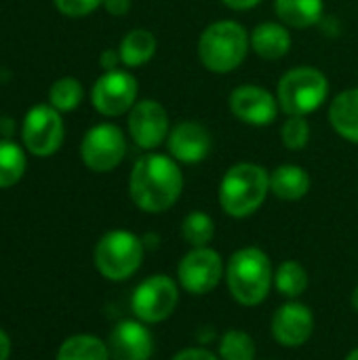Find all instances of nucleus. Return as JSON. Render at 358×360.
<instances>
[{"label": "nucleus", "instance_id": "obj_23", "mask_svg": "<svg viewBox=\"0 0 358 360\" xmlns=\"http://www.w3.org/2000/svg\"><path fill=\"white\" fill-rule=\"evenodd\" d=\"M25 173V152L8 139H0V188L15 186Z\"/></svg>", "mask_w": 358, "mask_h": 360}, {"label": "nucleus", "instance_id": "obj_17", "mask_svg": "<svg viewBox=\"0 0 358 360\" xmlns=\"http://www.w3.org/2000/svg\"><path fill=\"white\" fill-rule=\"evenodd\" d=\"M251 49L262 59H281L291 49V34L285 23L264 21L251 32Z\"/></svg>", "mask_w": 358, "mask_h": 360}, {"label": "nucleus", "instance_id": "obj_16", "mask_svg": "<svg viewBox=\"0 0 358 360\" xmlns=\"http://www.w3.org/2000/svg\"><path fill=\"white\" fill-rule=\"evenodd\" d=\"M108 348L112 360H150L154 340L141 321H122L112 329Z\"/></svg>", "mask_w": 358, "mask_h": 360}, {"label": "nucleus", "instance_id": "obj_27", "mask_svg": "<svg viewBox=\"0 0 358 360\" xmlns=\"http://www.w3.org/2000/svg\"><path fill=\"white\" fill-rule=\"evenodd\" d=\"M219 359L222 360H255V342L249 333L230 329L224 333L219 344Z\"/></svg>", "mask_w": 358, "mask_h": 360}, {"label": "nucleus", "instance_id": "obj_26", "mask_svg": "<svg viewBox=\"0 0 358 360\" xmlns=\"http://www.w3.org/2000/svg\"><path fill=\"white\" fill-rule=\"evenodd\" d=\"M82 95V84L76 78H59L49 91V101L59 112H72L80 105Z\"/></svg>", "mask_w": 358, "mask_h": 360}, {"label": "nucleus", "instance_id": "obj_6", "mask_svg": "<svg viewBox=\"0 0 358 360\" xmlns=\"http://www.w3.org/2000/svg\"><path fill=\"white\" fill-rule=\"evenodd\" d=\"M143 240L129 230H112L95 247V266L108 281H127L143 259Z\"/></svg>", "mask_w": 358, "mask_h": 360}, {"label": "nucleus", "instance_id": "obj_13", "mask_svg": "<svg viewBox=\"0 0 358 360\" xmlns=\"http://www.w3.org/2000/svg\"><path fill=\"white\" fill-rule=\"evenodd\" d=\"M279 99L264 86L243 84L230 93V112L245 124L266 127L279 114Z\"/></svg>", "mask_w": 358, "mask_h": 360}, {"label": "nucleus", "instance_id": "obj_31", "mask_svg": "<svg viewBox=\"0 0 358 360\" xmlns=\"http://www.w3.org/2000/svg\"><path fill=\"white\" fill-rule=\"evenodd\" d=\"M103 8L114 17H122L131 11V0H103Z\"/></svg>", "mask_w": 358, "mask_h": 360}, {"label": "nucleus", "instance_id": "obj_4", "mask_svg": "<svg viewBox=\"0 0 358 360\" xmlns=\"http://www.w3.org/2000/svg\"><path fill=\"white\" fill-rule=\"evenodd\" d=\"M226 281L232 297L243 306L262 304L272 287V264L257 247L238 249L226 268Z\"/></svg>", "mask_w": 358, "mask_h": 360}, {"label": "nucleus", "instance_id": "obj_22", "mask_svg": "<svg viewBox=\"0 0 358 360\" xmlns=\"http://www.w3.org/2000/svg\"><path fill=\"white\" fill-rule=\"evenodd\" d=\"M110 348L93 335H74L65 340L57 360H110Z\"/></svg>", "mask_w": 358, "mask_h": 360}, {"label": "nucleus", "instance_id": "obj_21", "mask_svg": "<svg viewBox=\"0 0 358 360\" xmlns=\"http://www.w3.org/2000/svg\"><path fill=\"white\" fill-rule=\"evenodd\" d=\"M118 53H120V61L127 68L146 65L154 57V53H156V36L150 30H143V27L131 30L120 40Z\"/></svg>", "mask_w": 358, "mask_h": 360}, {"label": "nucleus", "instance_id": "obj_29", "mask_svg": "<svg viewBox=\"0 0 358 360\" xmlns=\"http://www.w3.org/2000/svg\"><path fill=\"white\" fill-rule=\"evenodd\" d=\"M101 4L103 0H55V6L68 17H84Z\"/></svg>", "mask_w": 358, "mask_h": 360}, {"label": "nucleus", "instance_id": "obj_14", "mask_svg": "<svg viewBox=\"0 0 358 360\" xmlns=\"http://www.w3.org/2000/svg\"><path fill=\"white\" fill-rule=\"evenodd\" d=\"M272 335L285 348H300L304 346L312 331H314V316L312 310L304 304L289 302L281 306L272 316Z\"/></svg>", "mask_w": 358, "mask_h": 360}, {"label": "nucleus", "instance_id": "obj_18", "mask_svg": "<svg viewBox=\"0 0 358 360\" xmlns=\"http://www.w3.org/2000/svg\"><path fill=\"white\" fill-rule=\"evenodd\" d=\"M329 122L340 137L358 143V86L342 91L329 105Z\"/></svg>", "mask_w": 358, "mask_h": 360}, {"label": "nucleus", "instance_id": "obj_3", "mask_svg": "<svg viewBox=\"0 0 358 360\" xmlns=\"http://www.w3.org/2000/svg\"><path fill=\"white\" fill-rule=\"evenodd\" d=\"M251 49V34L238 21H215L198 38V57L213 74L234 72Z\"/></svg>", "mask_w": 358, "mask_h": 360}, {"label": "nucleus", "instance_id": "obj_25", "mask_svg": "<svg viewBox=\"0 0 358 360\" xmlns=\"http://www.w3.org/2000/svg\"><path fill=\"white\" fill-rule=\"evenodd\" d=\"M181 236L194 249L207 247L215 236V224H213L211 215H207L203 211H194V213L186 215V219L181 224Z\"/></svg>", "mask_w": 358, "mask_h": 360}, {"label": "nucleus", "instance_id": "obj_30", "mask_svg": "<svg viewBox=\"0 0 358 360\" xmlns=\"http://www.w3.org/2000/svg\"><path fill=\"white\" fill-rule=\"evenodd\" d=\"M173 360H219L213 352H209L207 348H188L181 350Z\"/></svg>", "mask_w": 358, "mask_h": 360}, {"label": "nucleus", "instance_id": "obj_37", "mask_svg": "<svg viewBox=\"0 0 358 360\" xmlns=\"http://www.w3.org/2000/svg\"><path fill=\"white\" fill-rule=\"evenodd\" d=\"M346 360H358V348H357V350H352V352H350V354L346 356Z\"/></svg>", "mask_w": 358, "mask_h": 360}, {"label": "nucleus", "instance_id": "obj_8", "mask_svg": "<svg viewBox=\"0 0 358 360\" xmlns=\"http://www.w3.org/2000/svg\"><path fill=\"white\" fill-rule=\"evenodd\" d=\"M177 300V285L165 274H154L137 285L131 297V308L137 321L152 325L167 321L175 312Z\"/></svg>", "mask_w": 358, "mask_h": 360}, {"label": "nucleus", "instance_id": "obj_7", "mask_svg": "<svg viewBox=\"0 0 358 360\" xmlns=\"http://www.w3.org/2000/svg\"><path fill=\"white\" fill-rule=\"evenodd\" d=\"M124 154H127V137L112 122H101L91 127L80 143L82 162L95 173H108L116 169L122 162Z\"/></svg>", "mask_w": 358, "mask_h": 360}, {"label": "nucleus", "instance_id": "obj_1", "mask_svg": "<svg viewBox=\"0 0 358 360\" xmlns=\"http://www.w3.org/2000/svg\"><path fill=\"white\" fill-rule=\"evenodd\" d=\"M184 173L175 158L148 152L133 165L129 177L131 200L146 213H165L181 196Z\"/></svg>", "mask_w": 358, "mask_h": 360}, {"label": "nucleus", "instance_id": "obj_2", "mask_svg": "<svg viewBox=\"0 0 358 360\" xmlns=\"http://www.w3.org/2000/svg\"><path fill=\"white\" fill-rule=\"evenodd\" d=\"M270 192V173L255 162L232 165L219 184V205L226 215L245 219L253 215Z\"/></svg>", "mask_w": 358, "mask_h": 360}, {"label": "nucleus", "instance_id": "obj_35", "mask_svg": "<svg viewBox=\"0 0 358 360\" xmlns=\"http://www.w3.org/2000/svg\"><path fill=\"white\" fill-rule=\"evenodd\" d=\"M141 240H143V247H148V249H152V247L158 245V236H156V234H148V236H143Z\"/></svg>", "mask_w": 358, "mask_h": 360}, {"label": "nucleus", "instance_id": "obj_19", "mask_svg": "<svg viewBox=\"0 0 358 360\" xmlns=\"http://www.w3.org/2000/svg\"><path fill=\"white\" fill-rule=\"evenodd\" d=\"M310 190V175L300 165H281L270 175V192L281 200H300Z\"/></svg>", "mask_w": 358, "mask_h": 360}, {"label": "nucleus", "instance_id": "obj_9", "mask_svg": "<svg viewBox=\"0 0 358 360\" xmlns=\"http://www.w3.org/2000/svg\"><path fill=\"white\" fill-rule=\"evenodd\" d=\"M21 139L34 156H53L63 143V120L53 105H34L21 124Z\"/></svg>", "mask_w": 358, "mask_h": 360}, {"label": "nucleus", "instance_id": "obj_12", "mask_svg": "<svg viewBox=\"0 0 358 360\" xmlns=\"http://www.w3.org/2000/svg\"><path fill=\"white\" fill-rule=\"evenodd\" d=\"M169 114L154 101H137L129 112V135L141 150H154L169 137Z\"/></svg>", "mask_w": 358, "mask_h": 360}, {"label": "nucleus", "instance_id": "obj_24", "mask_svg": "<svg viewBox=\"0 0 358 360\" xmlns=\"http://www.w3.org/2000/svg\"><path fill=\"white\" fill-rule=\"evenodd\" d=\"M274 285L281 295H285L289 300L300 297L308 287V272L300 262H293V259L283 262L274 274Z\"/></svg>", "mask_w": 358, "mask_h": 360}, {"label": "nucleus", "instance_id": "obj_34", "mask_svg": "<svg viewBox=\"0 0 358 360\" xmlns=\"http://www.w3.org/2000/svg\"><path fill=\"white\" fill-rule=\"evenodd\" d=\"M11 356V338L0 329V360H8Z\"/></svg>", "mask_w": 358, "mask_h": 360}, {"label": "nucleus", "instance_id": "obj_28", "mask_svg": "<svg viewBox=\"0 0 358 360\" xmlns=\"http://www.w3.org/2000/svg\"><path fill=\"white\" fill-rule=\"evenodd\" d=\"M281 139L287 150H304L310 141V124L306 116H287L281 127Z\"/></svg>", "mask_w": 358, "mask_h": 360}, {"label": "nucleus", "instance_id": "obj_10", "mask_svg": "<svg viewBox=\"0 0 358 360\" xmlns=\"http://www.w3.org/2000/svg\"><path fill=\"white\" fill-rule=\"evenodd\" d=\"M137 91L139 86L133 74L124 70H110L93 84L91 101L99 114L112 118L131 112V108L137 103Z\"/></svg>", "mask_w": 358, "mask_h": 360}, {"label": "nucleus", "instance_id": "obj_33", "mask_svg": "<svg viewBox=\"0 0 358 360\" xmlns=\"http://www.w3.org/2000/svg\"><path fill=\"white\" fill-rule=\"evenodd\" d=\"M222 2H224L228 8H232V11H249V8L262 4L264 0H222Z\"/></svg>", "mask_w": 358, "mask_h": 360}, {"label": "nucleus", "instance_id": "obj_11", "mask_svg": "<svg viewBox=\"0 0 358 360\" xmlns=\"http://www.w3.org/2000/svg\"><path fill=\"white\" fill-rule=\"evenodd\" d=\"M224 274V264L217 251L209 247H196L190 253H186L179 262L177 276L179 285L192 293V295H205L211 293Z\"/></svg>", "mask_w": 358, "mask_h": 360}, {"label": "nucleus", "instance_id": "obj_20", "mask_svg": "<svg viewBox=\"0 0 358 360\" xmlns=\"http://www.w3.org/2000/svg\"><path fill=\"white\" fill-rule=\"evenodd\" d=\"M274 11L281 23L289 27H310L323 19V0H274Z\"/></svg>", "mask_w": 358, "mask_h": 360}, {"label": "nucleus", "instance_id": "obj_15", "mask_svg": "<svg viewBox=\"0 0 358 360\" xmlns=\"http://www.w3.org/2000/svg\"><path fill=\"white\" fill-rule=\"evenodd\" d=\"M211 148H213L211 133L200 122H194V120H184L175 124L167 137L169 156L186 165H196L205 160Z\"/></svg>", "mask_w": 358, "mask_h": 360}, {"label": "nucleus", "instance_id": "obj_32", "mask_svg": "<svg viewBox=\"0 0 358 360\" xmlns=\"http://www.w3.org/2000/svg\"><path fill=\"white\" fill-rule=\"evenodd\" d=\"M99 63H101V68H103L106 72L116 70V65H118V63H122V61H120V53H118V51L108 49V51H103V53H101Z\"/></svg>", "mask_w": 358, "mask_h": 360}, {"label": "nucleus", "instance_id": "obj_5", "mask_svg": "<svg viewBox=\"0 0 358 360\" xmlns=\"http://www.w3.org/2000/svg\"><path fill=\"white\" fill-rule=\"evenodd\" d=\"M329 95L327 76L312 68L300 65L283 74L276 89V99L287 116H308L317 112Z\"/></svg>", "mask_w": 358, "mask_h": 360}, {"label": "nucleus", "instance_id": "obj_36", "mask_svg": "<svg viewBox=\"0 0 358 360\" xmlns=\"http://www.w3.org/2000/svg\"><path fill=\"white\" fill-rule=\"evenodd\" d=\"M352 306L358 310V287L354 289V293H352Z\"/></svg>", "mask_w": 358, "mask_h": 360}]
</instances>
